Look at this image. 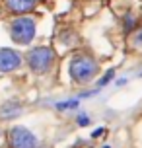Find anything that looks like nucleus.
<instances>
[{"mask_svg":"<svg viewBox=\"0 0 142 148\" xmlns=\"http://www.w3.org/2000/svg\"><path fill=\"white\" fill-rule=\"evenodd\" d=\"M68 72L72 76V80L78 84H88L97 76L99 72V62L90 55H76L74 59L70 60Z\"/></svg>","mask_w":142,"mask_h":148,"instance_id":"1","label":"nucleus"},{"mask_svg":"<svg viewBox=\"0 0 142 148\" xmlns=\"http://www.w3.org/2000/svg\"><path fill=\"white\" fill-rule=\"evenodd\" d=\"M35 33H37V25L35 20L29 16H18L10 23V37L18 45H29L35 39Z\"/></svg>","mask_w":142,"mask_h":148,"instance_id":"2","label":"nucleus"},{"mask_svg":"<svg viewBox=\"0 0 142 148\" xmlns=\"http://www.w3.org/2000/svg\"><path fill=\"white\" fill-rule=\"evenodd\" d=\"M25 60L33 72L43 74L51 70V66L55 64V51L51 47H35V49H29Z\"/></svg>","mask_w":142,"mask_h":148,"instance_id":"3","label":"nucleus"},{"mask_svg":"<svg viewBox=\"0 0 142 148\" xmlns=\"http://www.w3.org/2000/svg\"><path fill=\"white\" fill-rule=\"evenodd\" d=\"M8 142L12 148H37V136L25 127H12L8 133Z\"/></svg>","mask_w":142,"mask_h":148,"instance_id":"4","label":"nucleus"},{"mask_svg":"<svg viewBox=\"0 0 142 148\" xmlns=\"http://www.w3.org/2000/svg\"><path fill=\"white\" fill-rule=\"evenodd\" d=\"M22 64V55L14 49H0V72H12Z\"/></svg>","mask_w":142,"mask_h":148,"instance_id":"5","label":"nucleus"},{"mask_svg":"<svg viewBox=\"0 0 142 148\" xmlns=\"http://www.w3.org/2000/svg\"><path fill=\"white\" fill-rule=\"evenodd\" d=\"M2 2H4V8H6L8 12L16 14V16L29 14L39 4V0H2Z\"/></svg>","mask_w":142,"mask_h":148,"instance_id":"6","label":"nucleus"},{"mask_svg":"<svg viewBox=\"0 0 142 148\" xmlns=\"http://www.w3.org/2000/svg\"><path fill=\"white\" fill-rule=\"evenodd\" d=\"M20 113H22V105L18 103V101H6L0 107V117L2 119H14Z\"/></svg>","mask_w":142,"mask_h":148,"instance_id":"7","label":"nucleus"},{"mask_svg":"<svg viewBox=\"0 0 142 148\" xmlns=\"http://www.w3.org/2000/svg\"><path fill=\"white\" fill-rule=\"evenodd\" d=\"M130 47L134 51L142 53V27H136L134 31H130Z\"/></svg>","mask_w":142,"mask_h":148,"instance_id":"8","label":"nucleus"},{"mask_svg":"<svg viewBox=\"0 0 142 148\" xmlns=\"http://www.w3.org/2000/svg\"><path fill=\"white\" fill-rule=\"evenodd\" d=\"M136 27H138V22H136V16L134 14H125V18H123V29L127 31V33H130V31H134Z\"/></svg>","mask_w":142,"mask_h":148,"instance_id":"9","label":"nucleus"},{"mask_svg":"<svg viewBox=\"0 0 142 148\" xmlns=\"http://www.w3.org/2000/svg\"><path fill=\"white\" fill-rule=\"evenodd\" d=\"M113 78H115V68H109V70L103 74V78H99V80H97V88H103V86H107V84H109Z\"/></svg>","mask_w":142,"mask_h":148,"instance_id":"10","label":"nucleus"},{"mask_svg":"<svg viewBox=\"0 0 142 148\" xmlns=\"http://www.w3.org/2000/svg\"><path fill=\"white\" fill-rule=\"evenodd\" d=\"M76 107H78V99H68V101H60V103H57V109L59 111L76 109Z\"/></svg>","mask_w":142,"mask_h":148,"instance_id":"11","label":"nucleus"},{"mask_svg":"<svg viewBox=\"0 0 142 148\" xmlns=\"http://www.w3.org/2000/svg\"><path fill=\"white\" fill-rule=\"evenodd\" d=\"M78 125L80 127H88L90 125V117H88L86 113H80V115H78Z\"/></svg>","mask_w":142,"mask_h":148,"instance_id":"12","label":"nucleus"},{"mask_svg":"<svg viewBox=\"0 0 142 148\" xmlns=\"http://www.w3.org/2000/svg\"><path fill=\"white\" fill-rule=\"evenodd\" d=\"M96 94H97V90H88V92H80L78 99H84V97H91V96H96Z\"/></svg>","mask_w":142,"mask_h":148,"instance_id":"13","label":"nucleus"},{"mask_svg":"<svg viewBox=\"0 0 142 148\" xmlns=\"http://www.w3.org/2000/svg\"><path fill=\"white\" fill-rule=\"evenodd\" d=\"M103 133H105V129H101V127H99V129H96V131L91 133V138H97V136H101Z\"/></svg>","mask_w":142,"mask_h":148,"instance_id":"14","label":"nucleus"},{"mask_svg":"<svg viewBox=\"0 0 142 148\" xmlns=\"http://www.w3.org/2000/svg\"><path fill=\"white\" fill-rule=\"evenodd\" d=\"M125 84H127V78H119L117 80V86H125Z\"/></svg>","mask_w":142,"mask_h":148,"instance_id":"15","label":"nucleus"},{"mask_svg":"<svg viewBox=\"0 0 142 148\" xmlns=\"http://www.w3.org/2000/svg\"><path fill=\"white\" fill-rule=\"evenodd\" d=\"M0 142H2V133H0Z\"/></svg>","mask_w":142,"mask_h":148,"instance_id":"16","label":"nucleus"},{"mask_svg":"<svg viewBox=\"0 0 142 148\" xmlns=\"http://www.w3.org/2000/svg\"><path fill=\"white\" fill-rule=\"evenodd\" d=\"M103 148H109V146H103Z\"/></svg>","mask_w":142,"mask_h":148,"instance_id":"17","label":"nucleus"}]
</instances>
